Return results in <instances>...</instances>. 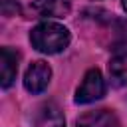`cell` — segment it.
<instances>
[{"label": "cell", "mask_w": 127, "mask_h": 127, "mask_svg": "<svg viewBox=\"0 0 127 127\" xmlns=\"http://www.w3.org/2000/svg\"><path fill=\"white\" fill-rule=\"evenodd\" d=\"M103 95H105V79H103L101 71L95 69V67L87 69L85 75H83V81L79 83V87L75 91V103L87 105V103L101 99Z\"/></svg>", "instance_id": "obj_2"}, {"label": "cell", "mask_w": 127, "mask_h": 127, "mask_svg": "<svg viewBox=\"0 0 127 127\" xmlns=\"http://www.w3.org/2000/svg\"><path fill=\"white\" fill-rule=\"evenodd\" d=\"M115 58H125L127 56V24H119L117 28V36H115V42L111 46Z\"/></svg>", "instance_id": "obj_9"}, {"label": "cell", "mask_w": 127, "mask_h": 127, "mask_svg": "<svg viewBox=\"0 0 127 127\" xmlns=\"http://www.w3.org/2000/svg\"><path fill=\"white\" fill-rule=\"evenodd\" d=\"M20 10L16 0H2V14L4 16H16V12Z\"/></svg>", "instance_id": "obj_10"}, {"label": "cell", "mask_w": 127, "mask_h": 127, "mask_svg": "<svg viewBox=\"0 0 127 127\" xmlns=\"http://www.w3.org/2000/svg\"><path fill=\"white\" fill-rule=\"evenodd\" d=\"M18 52L12 50V48H2L0 50V83L4 89H8L14 79H16V73H18Z\"/></svg>", "instance_id": "obj_6"}, {"label": "cell", "mask_w": 127, "mask_h": 127, "mask_svg": "<svg viewBox=\"0 0 127 127\" xmlns=\"http://www.w3.org/2000/svg\"><path fill=\"white\" fill-rule=\"evenodd\" d=\"M50 77H52V67L42 62V60H36L28 65L26 73H24V87L26 91H30L32 95L36 93H42L48 83H50Z\"/></svg>", "instance_id": "obj_3"}, {"label": "cell", "mask_w": 127, "mask_h": 127, "mask_svg": "<svg viewBox=\"0 0 127 127\" xmlns=\"http://www.w3.org/2000/svg\"><path fill=\"white\" fill-rule=\"evenodd\" d=\"M30 12L38 18H64L69 14L67 0H34L30 4Z\"/></svg>", "instance_id": "obj_5"}, {"label": "cell", "mask_w": 127, "mask_h": 127, "mask_svg": "<svg viewBox=\"0 0 127 127\" xmlns=\"http://www.w3.org/2000/svg\"><path fill=\"white\" fill-rule=\"evenodd\" d=\"M69 30L58 22H42L30 32L32 46L42 54H60L69 46Z\"/></svg>", "instance_id": "obj_1"}, {"label": "cell", "mask_w": 127, "mask_h": 127, "mask_svg": "<svg viewBox=\"0 0 127 127\" xmlns=\"http://www.w3.org/2000/svg\"><path fill=\"white\" fill-rule=\"evenodd\" d=\"M121 6H123V10L127 12V0H121Z\"/></svg>", "instance_id": "obj_11"}, {"label": "cell", "mask_w": 127, "mask_h": 127, "mask_svg": "<svg viewBox=\"0 0 127 127\" xmlns=\"http://www.w3.org/2000/svg\"><path fill=\"white\" fill-rule=\"evenodd\" d=\"M107 69H109V79L113 87H121L127 83V64H123L121 58H113Z\"/></svg>", "instance_id": "obj_8"}, {"label": "cell", "mask_w": 127, "mask_h": 127, "mask_svg": "<svg viewBox=\"0 0 127 127\" xmlns=\"http://www.w3.org/2000/svg\"><path fill=\"white\" fill-rule=\"evenodd\" d=\"M75 127H119V119L109 109L85 111L75 119Z\"/></svg>", "instance_id": "obj_4"}, {"label": "cell", "mask_w": 127, "mask_h": 127, "mask_svg": "<svg viewBox=\"0 0 127 127\" xmlns=\"http://www.w3.org/2000/svg\"><path fill=\"white\" fill-rule=\"evenodd\" d=\"M36 127H65V117L58 105L48 103L40 109L38 119H36Z\"/></svg>", "instance_id": "obj_7"}]
</instances>
